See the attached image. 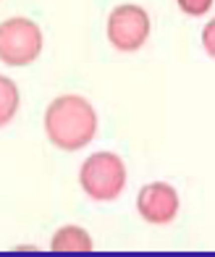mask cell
<instances>
[{
  "label": "cell",
  "instance_id": "52a82bcc",
  "mask_svg": "<svg viewBox=\"0 0 215 257\" xmlns=\"http://www.w3.org/2000/svg\"><path fill=\"white\" fill-rule=\"evenodd\" d=\"M19 110V89L8 76H0V126L11 123Z\"/></svg>",
  "mask_w": 215,
  "mask_h": 257
},
{
  "label": "cell",
  "instance_id": "ba28073f",
  "mask_svg": "<svg viewBox=\"0 0 215 257\" xmlns=\"http://www.w3.org/2000/svg\"><path fill=\"white\" fill-rule=\"evenodd\" d=\"M176 3L186 16H205L212 8V0H176Z\"/></svg>",
  "mask_w": 215,
  "mask_h": 257
},
{
  "label": "cell",
  "instance_id": "5b68a950",
  "mask_svg": "<svg viewBox=\"0 0 215 257\" xmlns=\"http://www.w3.org/2000/svg\"><path fill=\"white\" fill-rule=\"evenodd\" d=\"M137 210L147 223L165 226L178 213V194L171 184H163V181L147 184L142 186V192L137 197Z\"/></svg>",
  "mask_w": 215,
  "mask_h": 257
},
{
  "label": "cell",
  "instance_id": "3957f363",
  "mask_svg": "<svg viewBox=\"0 0 215 257\" xmlns=\"http://www.w3.org/2000/svg\"><path fill=\"white\" fill-rule=\"evenodd\" d=\"M42 53V32L34 21L16 16L0 24V63L29 66Z\"/></svg>",
  "mask_w": 215,
  "mask_h": 257
},
{
  "label": "cell",
  "instance_id": "9c48e42d",
  "mask_svg": "<svg viewBox=\"0 0 215 257\" xmlns=\"http://www.w3.org/2000/svg\"><path fill=\"white\" fill-rule=\"evenodd\" d=\"M202 48H205V53L210 58H215V19L202 29Z\"/></svg>",
  "mask_w": 215,
  "mask_h": 257
},
{
  "label": "cell",
  "instance_id": "277c9868",
  "mask_svg": "<svg viewBox=\"0 0 215 257\" xmlns=\"http://www.w3.org/2000/svg\"><path fill=\"white\" fill-rule=\"evenodd\" d=\"M150 37V16L139 6H118L108 16V40L116 50L121 53H134Z\"/></svg>",
  "mask_w": 215,
  "mask_h": 257
},
{
  "label": "cell",
  "instance_id": "7a4b0ae2",
  "mask_svg": "<svg viewBox=\"0 0 215 257\" xmlns=\"http://www.w3.org/2000/svg\"><path fill=\"white\" fill-rule=\"evenodd\" d=\"M79 184L94 202H113L126 186V166L113 153H94L81 163Z\"/></svg>",
  "mask_w": 215,
  "mask_h": 257
},
{
  "label": "cell",
  "instance_id": "8992f818",
  "mask_svg": "<svg viewBox=\"0 0 215 257\" xmlns=\"http://www.w3.org/2000/svg\"><path fill=\"white\" fill-rule=\"evenodd\" d=\"M50 252H55V254H89V252H94V244L84 228L63 226L61 231H55V236L50 241Z\"/></svg>",
  "mask_w": 215,
  "mask_h": 257
},
{
  "label": "cell",
  "instance_id": "6da1fadb",
  "mask_svg": "<svg viewBox=\"0 0 215 257\" xmlns=\"http://www.w3.org/2000/svg\"><path fill=\"white\" fill-rule=\"evenodd\" d=\"M97 132V113L79 95L55 97L45 110V134L47 139L66 153L87 147Z\"/></svg>",
  "mask_w": 215,
  "mask_h": 257
}]
</instances>
